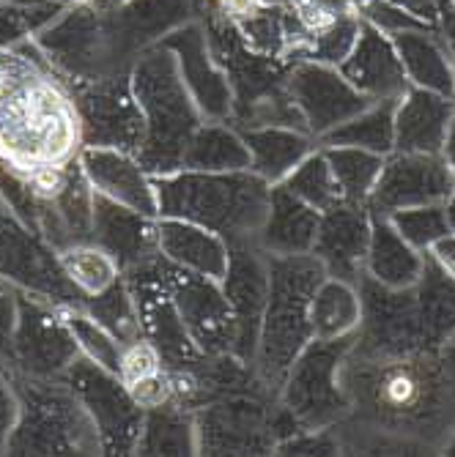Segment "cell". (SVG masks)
<instances>
[{
	"instance_id": "cell-6",
	"label": "cell",
	"mask_w": 455,
	"mask_h": 457,
	"mask_svg": "<svg viewBox=\"0 0 455 457\" xmlns=\"http://www.w3.org/2000/svg\"><path fill=\"white\" fill-rule=\"evenodd\" d=\"M455 195V176L442 154H406L384 156L382 176L370 192L367 209L392 214L415 205L447 203Z\"/></svg>"
},
{
	"instance_id": "cell-31",
	"label": "cell",
	"mask_w": 455,
	"mask_h": 457,
	"mask_svg": "<svg viewBox=\"0 0 455 457\" xmlns=\"http://www.w3.org/2000/svg\"><path fill=\"white\" fill-rule=\"evenodd\" d=\"M442 156H444V162L450 164V170L455 176V112H452L450 129H447V137H444V145H442Z\"/></svg>"
},
{
	"instance_id": "cell-3",
	"label": "cell",
	"mask_w": 455,
	"mask_h": 457,
	"mask_svg": "<svg viewBox=\"0 0 455 457\" xmlns=\"http://www.w3.org/2000/svg\"><path fill=\"white\" fill-rule=\"evenodd\" d=\"M272 184L253 170H184L159 184V209L220 233L225 241L256 238L269 212Z\"/></svg>"
},
{
	"instance_id": "cell-5",
	"label": "cell",
	"mask_w": 455,
	"mask_h": 457,
	"mask_svg": "<svg viewBox=\"0 0 455 457\" xmlns=\"http://www.w3.org/2000/svg\"><path fill=\"white\" fill-rule=\"evenodd\" d=\"M223 290L236 320L233 356L244 364L256 361L261 320L269 296V255L256 238L228 241V274L223 277Z\"/></svg>"
},
{
	"instance_id": "cell-22",
	"label": "cell",
	"mask_w": 455,
	"mask_h": 457,
	"mask_svg": "<svg viewBox=\"0 0 455 457\" xmlns=\"http://www.w3.org/2000/svg\"><path fill=\"white\" fill-rule=\"evenodd\" d=\"M321 151L338 179L343 200L367 203L370 192H374V187L382 176L384 156L374 154V151H365V148H351V145H321Z\"/></svg>"
},
{
	"instance_id": "cell-27",
	"label": "cell",
	"mask_w": 455,
	"mask_h": 457,
	"mask_svg": "<svg viewBox=\"0 0 455 457\" xmlns=\"http://www.w3.org/2000/svg\"><path fill=\"white\" fill-rule=\"evenodd\" d=\"M25 184L38 203H58L69 187V173L63 164H41L25 176Z\"/></svg>"
},
{
	"instance_id": "cell-26",
	"label": "cell",
	"mask_w": 455,
	"mask_h": 457,
	"mask_svg": "<svg viewBox=\"0 0 455 457\" xmlns=\"http://www.w3.org/2000/svg\"><path fill=\"white\" fill-rule=\"evenodd\" d=\"M162 367V351L148 343V340H132L121 348L118 353V378H121V386L127 389L148 376H156Z\"/></svg>"
},
{
	"instance_id": "cell-10",
	"label": "cell",
	"mask_w": 455,
	"mask_h": 457,
	"mask_svg": "<svg viewBox=\"0 0 455 457\" xmlns=\"http://www.w3.org/2000/svg\"><path fill=\"white\" fill-rule=\"evenodd\" d=\"M291 99L316 140L374 104L343 74L321 66H308L297 74L291 82Z\"/></svg>"
},
{
	"instance_id": "cell-12",
	"label": "cell",
	"mask_w": 455,
	"mask_h": 457,
	"mask_svg": "<svg viewBox=\"0 0 455 457\" xmlns=\"http://www.w3.org/2000/svg\"><path fill=\"white\" fill-rule=\"evenodd\" d=\"M318 222L321 212L299 200L294 192H288L282 184H274L269 197V212L256 241L269 255H310Z\"/></svg>"
},
{
	"instance_id": "cell-20",
	"label": "cell",
	"mask_w": 455,
	"mask_h": 457,
	"mask_svg": "<svg viewBox=\"0 0 455 457\" xmlns=\"http://www.w3.org/2000/svg\"><path fill=\"white\" fill-rule=\"evenodd\" d=\"M398 58L411 86L442 94L455 102V71L450 55L420 33H398Z\"/></svg>"
},
{
	"instance_id": "cell-11",
	"label": "cell",
	"mask_w": 455,
	"mask_h": 457,
	"mask_svg": "<svg viewBox=\"0 0 455 457\" xmlns=\"http://www.w3.org/2000/svg\"><path fill=\"white\" fill-rule=\"evenodd\" d=\"M452 112H455L452 99L417 86H409L398 96V107H395V151L442 154Z\"/></svg>"
},
{
	"instance_id": "cell-25",
	"label": "cell",
	"mask_w": 455,
	"mask_h": 457,
	"mask_svg": "<svg viewBox=\"0 0 455 457\" xmlns=\"http://www.w3.org/2000/svg\"><path fill=\"white\" fill-rule=\"evenodd\" d=\"M387 217L395 225V230L423 255L428 253V246L434 241H439L444 233H450V220H447L444 203L415 205V209H400V212H392Z\"/></svg>"
},
{
	"instance_id": "cell-33",
	"label": "cell",
	"mask_w": 455,
	"mask_h": 457,
	"mask_svg": "<svg viewBox=\"0 0 455 457\" xmlns=\"http://www.w3.org/2000/svg\"><path fill=\"white\" fill-rule=\"evenodd\" d=\"M450 53H452V71H455V36H450Z\"/></svg>"
},
{
	"instance_id": "cell-1",
	"label": "cell",
	"mask_w": 455,
	"mask_h": 457,
	"mask_svg": "<svg viewBox=\"0 0 455 457\" xmlns=\"http://www.w3.org/2000/svg\"><path fill=\"white\" fill-rule=\"evenodd\" d=\"M349 417L333 430L343 449L365 454L442 452L455 430V403L436 353L367 356L349 351L343 361Z\"/></svg>"
},
{
	"instance_id": "cell-28",
	"label": "cell",
	"mask_w": 455,
	"mask_h": 457,
	"mask_svg": "<svg viewBox=\"0 0 455 457\" xmlns=\"http://www.w3.org/2000/svg\"><path fill=\"white\" fill-rule=\"evenodd\" d=\"M426 258H428L447 279L455 282V230H450V233H444L439 241H434V244L428 246Z\"/></svg>"
},
{
	"instance_id": "cell-29",
	"label": "cell",
	"mask_w": 455,
	"mask_h": 457,
	"mask_svg": "<svg viewBox=\"0 0 455 457\" xmlns=\"http://www.w3.org/2000/svg\"><path fill=\"white\" fill-rule=\"evenodd\" d=\"M436 359H439V367H442V378H444V386L455 403V331L442 343V348L436 351Z\"/></svg>"
},
{
	"instance_id": "cell-19",
	"label": "cell",
	"mask_w": 455,
	"mask_h": 457,
	"mask_svg": "<svg viewBox=\"0 0 455 457\" xmlns=\"http://www.w3.org/2000/svg\"><path fill=\"white\" fill-rule=\"evenodd\" d=\"M423 348L436 353L442 343L455 331V282L447 279L428 258L415 285Z\"/></svg>"
},
{
	"instance_id": "cell-15",
	"label": "cell",
	"mask_w": 455,
	"mask_h": 457,
	"mask_svg": "<svg viewBox=\"0 0 455 457\" xmlns=\"http://www.w3.org/2000/svg\"><path fill=\"white\" fill-rule=\"evenodd\" d=\"M159 246L184 271L209 277L217 282H223V277L228 274V241L203 225L176 217L164 220L159 225Z\"/></svg>"
},
{
	"instance_id": "cell-17",
	"label": "cell",
	"mask_w": 455,
	"mask_h": 457,
	"mask_svg": "<svg viewBox=\"0 0 455 457\" xmlns=\"http://www.w3.org/2000/svg\"><path fill=\"white\" fill-rule=\"evenodd\" d=\"M184 170L225 173V170H250V151H247L236 127L225 120L200 123L190 137L184 151Z\"/></svg>"
},
{
	"instance_id": "cell-24",
	"label": "cell",
	"mask_w": 455,
	"mask_h": 457,
	"mask_svg": "<svg viewBox=\"0 0 455 457\" xmlns=\"http://www.w3.org/2000/svg\"><path fill=\"white\" fill-rule=\"evenodd\" d=\"M282 187L288 192H294L308 205H313L316 212H329L333 205L343 203V192L338 187V179H335L333 168H329V162H326L321 148L308 154L297 168L288 173Z\"/></svg>"
},
{
	"instance_id": "cell-2",
	"label": "cell",
	"mask_w": 455,
	"mask_h": 457,
	"mask_svg": "<svg viewBox=\"0 0 455 457\" xmlns=\"http://www.w3.org/2000/svg\"><path fill=\"white\" fill-rule=\"evenodd\" d=\"M324 277L326 271L316 255H269V296L253 370L272 400H277L288 370L313 340L310 304Z\"/></svg>"
},
{
	"instance_id": "cell-23",
	"label": "cell",
	"mask_w": 455,
	"mask_h": 457,
	"mask_svg": "<svg viewBox=\"0 0 455 457\" xmlns=\"http://www.w3.org/2000/svg\"><path fill=\"white\" fill-rule=\"evenodd\" d=\"M58 263L66 271V277L91 299L107 294L118 277L115 255L99 244H69L61 249Z\"/></svg>"
},
{
	"instance_id": "cell-13",
	"label": "cell",
	"mask_w": 455,
	"mask_h": 457,
	"mask_svg": "<svg viewBox=\"0 0 455 457\" xmlns=\"http://www.w3.org/2000/svg\"><path fill=\"white\" fill-rule=\"evenodd\" d=\"M343 77L370 102L398 99L409 88L398 50H392L376 30H362L357 47L343 63Z\"/></svg>"
},
{
	"instance_id": "cell-21",
	"label": "cell",
	"mask_w": 455,
	"mask_h": 457,
	"mask_svg": "<svg viewBox=\"0 0 455 457\" xmlns=\"http://www.w3.org/2000/svg\"><path fill=\"white\" fill-rule=\"evenodd\" d=\"M395 107L398 99L374 102L333 132L318 137V145H351L387 156L395 151Z\"/></svg>"
},
{
	"instance_id": "cell-4",
	"label": "cell",
	"mask_w": 455,
	"mask_h": 457,
	"mask_svg": "<svg viewBox=\"0 0 455 457\" xmlns=\"http://www.w3.org/2000/svg\"><path fill=\"white\" fill-rule=\"evenodd\" d=\"M357 335L341 340H310L280 386L277 403L294 413L302 430H329L349 417L343 361Z\"/></svg>"
},
{
	"instance_id": "cell-9",
	"label": "cell",
	"mask_w": 455,
	"mask_h": 457,
	"mask_svg": "<svg viewBox=\"0 0 455 457\" xmlns=\"http://www.w3.org/2000/svg\"><path fill=\"white\" fill-rule=\"evenodd\" d=\"M370 244V209L367 203H338L321 212L313 253L326 277L357 282L365 274V258Z\"/></svg>"
},
{
	"instance_id": "cell-8",
	"label": "cell",
	"mask_w": 455,
	"mask_h": 457,
	"mask_svg": "<svg viewBox=\"0 0 455 457\" xmlns=\"http://www.w3.org/2000/svg\"><path fill=\"white\" fill-rule=\"evenodd\" d=\"M198 452L203 454H264L274 452L269 411L247 400L206 405L195 425Z\"/></svg>"
},
{
	"instance_id": "cell-14",
	"label": "cell",
	"mask_w": 455,
	"mask_h": 457,
	"mask_svg": "<svg viewBox=\"0 0 455 457\" xmlns=\"http://www.w3.org/2000/svg\"><path fill=\"white\" fill-rule=\"evenodd\" d=\"M426 266V255L417 253L390 222L387 214L370 209V244L365 258V274L387 287L417 285Z\"/></svg>"
},
{
	"instance_id": "cell-32",
	"label": "cell",
	"mask_w": 455,
	"mask_h": 457,
	"mask_svg": "<svg viewBox=\"0 0 455 457\" xmlns=\"http://www.w3.org/2000/svg\"><path fill=\"white\" fill-rule=\"evenodd\" d=\"M442 454H455V430L450 433V438L444 441V446H442Z\"/></svg>"
},
{
	"instance_id": "cell-18",
	"label": "cell",
	"mask_w": 455,
	"mask_h": 457,
	"mask_svg": "<svg viewBox=\"0 0 455 457\" xmlns=\"http://www.w3.org/2000/svg\"><path fill=\"white\" fill-rule=\"evenodd\" d=\"M362 320V299L357 282L324 277L313 294L310 323L316 340H341L357 335Z\"/></svg>"
},
{
	"instance_id": "cell-16",
	"label": "cell",
	"mask_w": 455,
	"mask_h": 457,
	"mask_svg": "<svg viewBox=\"0 0 455 457\" xmlns=\"http://www.w3.org/2000/svg\"><path fill=\"white\" fill-rule=\"evenodd\" d=\"M247 151H250V170L264 181L282 184L297 164L318 148V140L308 132L291 127H250L239 129Z\"/></svg>"
},
{
	"instance_id": "cell-7",
	"label": "cell",
	"mask_w": 455,
	"mask_h": 457,
	"mask_svg": "<svg viewBox=\"0 0 455 457\" xmlns=\"http://www.w3.org/2000/svg\"><path fill=\"white\" fill-rule=\"evenodd\" d=\"M176 307L190 340L200 353L206 356L233 353L236 320L225 299V290L217 279L184 271L176 287Z\"/></svg>"
},
{
	"instance_id": "cell-30",
	"label": "cell",
	"mask_w": 455,
	"mask_h": 457,
	"mask_svg": "<svg viewBox=\"0 0 455 457\" xmlns=\"http://www.w3.org/2000/svg\"><path fill=\"white\" fill-rule=\"evenodd\" d=\"M220 6L233 17H256L264 6V0H220Z\"/></svg>"
}]
</instances>
